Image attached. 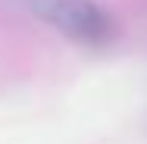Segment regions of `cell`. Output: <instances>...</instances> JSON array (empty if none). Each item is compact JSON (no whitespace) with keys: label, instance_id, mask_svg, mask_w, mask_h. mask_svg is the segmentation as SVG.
Returning <instances> with one entry per match:
<instances>
[{"label":"cell","instance_id":"6da1fadb","mask_svg":"<svg viewBox=\"0 0 147 144\" xmlns=\"http://www.w3.org/2000/svg\"><path fill=\"white\" fill-rule=\"evenodd\" d=\"M31 9L78 44L97 47L113 41L116 34L110 13L97 6L94 0H31Z\"/></svg>","mask_w":147,"mask_h":144}]
</instances>
